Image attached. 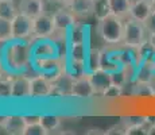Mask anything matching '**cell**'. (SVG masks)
<instances>
[{"label": "cell", "instance_id": "d6986e66", "mask_svg": "<svg viewBox=\"0 0 155 135\" xmlns=\"http://www.w3.org/2000/svg\"><path fill=\"white\" fill-rule=\"evenodd\" d=\"M14 74L0 68V100H11V85Z\"/></svg>", "mask_w": 155, "mask_h": 135}, {"label": "cell", "instance_id": "2e32d148", "mask_svg": "<svg viewBox=\"0 0 155 135\" xmlns=\"http://www.w3.org/2000/svg\"><path fill=\"white\" fill-rule=\"evenodd\" d=\"M18 8L22 14L34 19L45 14V0H20Z\"/></svg>", "mask_w": 155, "mask_h": 135}, {"label": "cell", "instance_id": "603a6c76", "mask_svg": "<svg viewBox=\"0 0 155 135\" xmlns=\"http://www.w3.org/2000/svg\"><path fill=\"white\" fill-rule=\"evenodd\" d=\"M12 41V30H11V20L0 18V46H4Z\"/></svg>", "mask_w": 155, "mask_h": 135}, {"label": "cell", "instance_id": "4dcf8cb0", "mask_svg": "<svg viewBox=\"0 0 155 135\" xmlns=\"http://www.w3.org/2000/svg\"><path fill=\"white\" fill-rule=\"evenodd\" d=\"M5 2H15V0H5Z\"/></svg>", "mask_w": 155, "mask_h": 135}, {"label": "cell", "instance_id": "30bf717a", "mask_svg": "<svg viewBox=\"0 0 155 135\" xmlns=\"http://www.w3.org/2000/svg\"><path fill=\"white\" fill-rule=\"evenodd\" d=\"M51 16L55 26V31H59V32H68V30L71 26L78 22L77 16L71 12V10L69 7H66V5H61Z\"/></svg>", "mask_w": 155, "mask_h": 135}, {"label": "cell", "instance_id": "9a60e30c", "mask_svg": "<svg viewBox=\"0 0 155 135\" xmlns=\"http://www.w3.org/2000/svg\"><path fill=\"white\" fill-rule=\"evenodd\" d=\"M151 14H153L151 2H147V0H134L128 18H132V19L138 20V22L144 23Z\"/></svg>", "mask_w": 155, "mask_h": 135}, {"label": "cell", "instance_id": "8992f818", "mask_svg": "<svg viewBox=\"0 0 155 135\" xmlns=\"http://www.w3.org/2000/svg\"><path fill=\"white\" fill-rule=\"evenodd\" d=\"M55 32V26L53 22V16L47 15L46 12L34 18L32 22V37L31 43L38 39H46V38H53Z\"/></svg>", "mask_w": 155, "mask_h": 135}, {"label": "cell", "instance_id": "4fadbf2b", "mask_svg": "<svg viewBox=\"0 0 155 135\" xmlns=\"http://www.w3.org/2000/svg\"><path fill=\"white\" fill-rule=\"evenodd\" d=\"M89 52V43H71L66 45V54H65V59L74 64H84L86 65V57Z\"/></svg>", "mask_w": 155, "mask_h": 135}, {"label": "cell", "instance_id": "4316f807", "mask_svg": "<svg viewBox=\"0 0 155 135\" xmlns=\"http://www.w3.org/2000/svg\"><path fill=\"white\" fill-rule=\"evenodd\" d=\"M146 30L148 34H155V11H153V14L148 16V19L144 22Z\"/></svg>", "mask_w": 155, "mask_h": 135}, {"label": "cell", "instance_id": "f546056e", "mask_svg": "<svg viewBox=\"0 0 155 135\" xmlns=\"http://www.w3.org/2000/svg\"><path fill=\"white\" fill-rule=\"evenodd\" d=\"M151 5H153V11H155V0L151 2Z\"/></svg>", "mask_w": 155, "mask_h": 135}, {"label": "cell", "instance_id": "f1b7e54d", "mask_svg": "<svg viewBox=\"0 0 155 135\" xmlns=\"http://www.w3.org/2000/svg\"><path fill=\"white\" fill-rule=\"evenodd\" d=\"M148 42H150L151 46H153L155 50V34H148Z\"/></svg>", "mask_w": 155, "mask_h": 135}, {"label": "cell", "instance_id": "e0dca14e", "mask_svg": "<svg viewBox=\"0 0 155 135\" xmlns=\"http://www.w3.org/2000/svg\"><path fill=\"white\" fill-rule=\"evenodd\" d=\"M88 42V31L86 27L82 22H77L76 25H73L66 32V45L71 43H84Z\"/></svg>", "mask_w": 155, "mask_h": 135}, {"label": "cell", "instance_id": "5b68a950", "mask_svg": "<svg viewBox=\"0 0 155 135\" xmlns=\"http://www.w3.org/2000/svg\"><path fill=\"white\" fill-rule=\"evenodd\" d=\"M32 22L34 19L22 14L19 11L11 19V30H12V39L19 41H31L32 37Z\"/></svg>", "mask_w": 155, "mask_h": 135}, {"label": "cell", "instance_id": "7a4b0ae2", "mask_svg": "<svg viewBox=\"0 0 155 135\" xmlns=\"http://www.w3.org/2000/svg\"><path fill=\"white\" fill-rule=\"evenodd\" d=\"M100 39L109 47L121 46L124 35V19L109 14L97 20L96 27Z\"/></svg>", "mask_w": 155, "mask_h": 135}, {"label": "cell", "instance_id": "484cf974", "mask_svg": "<svg viewBox=\"0 0 155 135\" xmlns=\"http://www.w3.org/2000/svg\"><path fill=\"white\" fill-rule=\"evenodd\" d=\"M109 15L108 10V4H107V0H96V11H94V16L99 20L101 18Z\"/></svg>", "mask_w": 155, "mask_h": 135}, {"label": "cell", "instance_id": "cb8c5ba5", "mask_svg": "<svg viewBox=\"0 0 155 135\" xmlns=\"http://www.w3.org/2000/svg\"><path fill=\"white\" fill-rule=\"evenodd\" d=\"M19 12V8L14 4V2H5V0H0V18L11 20L12 18Z\"/></svg>", "mask_w": 155, "mask_h": 135}, {"label": "cell", "instance_id": "7c38bea8", "mask_svg": "<svg viewBox=\"0 0 155 135\" xmlns=\"http://www.w3.org/2000/svg\"><path fill=\"white\" fill-rule=\"evenodd\" d=\"M69 8L78 20H85L94 15L96 0H70Z\"/></svg>", "mask_w": 155, "mask_h": 135}, {"label": "cell", "instance_id": "5bb4252c", "mask_svg": "<svg viewBox=\"0 0 155 135\" xmlns=\"http://www.w3.org/2000/svg\"><path fill=\"white\" fill-rule=\"evenodd\" d=\"M27 126V120H26L25 115H19V113H14V115H8L5 119L3 128L5 134L10 135H23Z\"/></svg>", "mask_w": 155, "mask_h": 135}, {"label": "cell", "instance_id": "9c48e42d", "mask_svg": "<svg viewBox=\"0 0 155 135\" xmlns=\"http://www.w3.org/2000/svg\"><path fill=\"white\" fill-rule=\"evenodd\" d=\"M59 43H57L51 38L46 39H38L32 42V58L42 59V58H54L59 57Z\"/></svg>", "mask_w": 155, "mask_h": 135}, {"label": "cell", "instance_id": "7402d4cb", "mask_svg": "<svg viewBox=\"0 0 155 135\" xmlns=\"http://www.w3.org/2000/svg\"><path fill=\"white\" fill-rule=\"evenodd\" d=\"M101 61H103V49L99 47H89L88 57H86V70L92 72L101 68Z\"/></svg>", "mask_w": 155, "mask_h": 135}, {"label": "cell", "instance_id": "d4e9b609", "mask_svg": "<svg viewBox=\"0 0 155 135\" xmlns=\"http://www.w3.org/2000/svg\"><path fill=\"white\" fill-rule=\"evenodd\" d=\"M23 135H49V131L43 127V124L39 120V122L27 123Z\"/></svg>", "mask_w": 155, "mask_h": 135}, {"label": "cell", "instance_id": "8fae6325", "mask_svg": "<svg viewBox=\"0 0 155 135\" xmlns=\"http://www.w3.org/2000/svg\"><path fill=\"white\" fill-rule=\"evenodd\" d=\"M88 74H89V79H91V83H92V85H93L96 93L100 96L113 84L112 72L107 70V69L99 68V69H96V70L88 72Z\"/></svg>", "mask_w": 155, "mask_h": 135}, {"label": "cell", "instance_id": "83f0119b", "mask_svg": "<svg viewBox=\"0 0 155 135\" xmlns=\"http://www.w3.org/2000/svg\"><path fill=\"white\" fill-rule=\"evenodd\" d=\"M93 131H86V134H105V131H101V128H99V127H93L92 128Z\"/></svg>", "mask_w": 155, "mask_h": 135}, {"label": "cell", "instance_id": "ffe728a7", "mask_svg": "<svg viewBox=\"0 0 155 135\" xmlns=\"http://www.w3.org/2000/svg\"><path fill=\"white\" fill-rule=\"evenodd\" d=\"M41 123L49 131V134L55 133L62 127V119L57 113H42L41 115Z\"/></svg>", "mask_w": 155, "mask_h": 135}, {"label": "cell", "instance_id": "52a82bcc", "mask_svg": "<svg viewBox=\"0 0 155 135\" xmlns=\"http://www.w3.org/2000/svg\"><path fill=\"white\" fill-rule=\"evenodd\" d=\"M31 99V76L27 73H16L12 77L11 100H28Z\"/></svg>", "mask_w": 155, "mask_h": 135}, {"label": "cell", "instance_id": "277c9868", "mask_svg": "<svg viewBox=\"0 0 155 135\" xmlns=\"http://www.w3.org/2000/svg\"><path fill=\"white\" fill-rule=\"evenodd\" d=\"M54 84L49 76L37 73L31 76V99L32 100H46L51 99Z\"/></svg>", "mask_w": 155, "mask_h": 135}, {"label": "cell", "instance_id": "ac0fdd59", "mask_svg": "<svg viewBox=\"0 0 155 135\" xmlns=\"http://www.w3.org/2000/svg\"><path fill=\"white\" fill-rule=\"evenodd\" d=\"M132 2L134 0H107L109 14L121 18V19H127L130 16Z\"/></svg>", "mask_w": 155, "mask_h": 135}, {"label": "cell", "instance_id": "6da1fadb", "mask_svg": "<svg viewBox=\"0 0 155 135\" xmlns=\"http://www.w3.org/2000/svg\"><path fill=\"white\" fill-rule=\"evenodd\" d=\"M32 43L30 41L12 39L0 52V65L12 74L26 73L32 68Z\"/></svg>", "mask_w": 155, "mask_h": 135}, {"label": "cell", "instance_id": "44dd1931", "mask_svg": "<svg viewBox=\"0 0 155 135\" xmlns=\"http://www.w3.org/2000/svg\"><path fill=\"white\" fill-rule=\"evenodd\" d=\"M121 123L126 126V134L130 130L139 127H147L148 124V116L146 115H128L121 118Z\"/></svg>", "mask_w": 155, "mask_h": 135}, {"label": "cell", "instance_id": "3957f363", "mask_svg": "<svg viewBox=\"0 0 155 135\" xmlns=\"http://www.w3.org/2000/svg\"><path fill=\"white\" fill-rule=\"evenodd\" d=\"M148 39V32L146 30L144 23L138 22L132 18L124 19V35L121 46L138 49Z\"/></svg>", "mask_w": 155, "mask_h": 135}, {"label": "cell", "instance_id": "ba28073f", "mask_svg": "<svg viewBox=\"0 0 155 135\" xmlns=\"http://www.w3.org/2000/svg\"><path fill=\"white\" fill-rule=\"evenodd\" d=\"M94 96H97V93L91 83L88 72L74 79L70 97L77 99V100H91Z\"/></svg>", "mask_w": 155, "mask_h": 135}, {"label": "cell", "instance_id": "1f68e13d", "mask_svg": "<svg viewBox=\"0 0 155 135\" xmlns=\"http://www.w3.org/2000/svg\"><path fill=\"white\" fill-rule=\"evenodd\" d=\"M147 2H153V0H147Z\"/></svg>", "mask_w": 155, "mask_h": 135}]
</instances>
